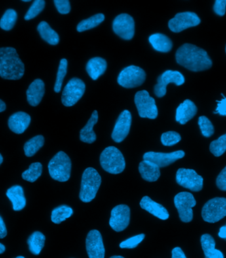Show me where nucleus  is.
I'll return each mask as SVG.
<instances>
[{"instance_id": "1", "label": "nucleus", "mask_w": 226, "mask_h": 258, "mask_svg": "<svg viewBox=\"0 0 226 258\" xmlns=\"http://www.w3.org/2000/svg\"><path fill=\"white\" fill-rule=\"evenodd\" d=\"M177 62L193 72H200L210 69L212 61L206 50L191 44H185L177 50Z\"/></svg>"}, {"instance_id": "2", "label": "nucleus", "mask_w": 226, "mask_h": 258, "mask_svg": "<svg viewBox=\"0 0 226 258\" xmlns=\"http://www.w3.org/2000/svg\"><path fill=\"white\" fill-rule=\"evenodd\" d=\"M24 72V64L14 48H0V77L18 80L23 77Z\"/></svg>"}, {"instance_id": "3", "label": "nucleus", "mask_w": 226, "mask_h": 258, "mask_svg": "<svg viewBox=\"0 0 226 258\" xmlns=\"http://www.w3.org/2000/svg\"><path fill=\"white\" fill-rule=\"evenodd\" d=\"M101 177L96 170L88 168L82 175L80 199L84 203H90L96 198L100 187Z\"/></svg>"}, {"instance_id": "4", "label": "nucleus", "mask_w": 226, "mask_h": 258, "mask_svg": "<svg viewBox=\"0 0 226 258\" xmlns=\"http://www.w3.org/2000/svg\"><path fill=\"white\" fill-rule=\"evenodd\" d=\"M71 162L70 158L65 152H58L48 164V171L50 176L54 180L65 182L69 179L71 174Z\"/></svg>"}, {"instance_id": "5", "label": "nucleus", "mask_w": 226, "mask_h": 258, "mask_svg": "<svg viewBox=\"0 0 226 258\" xmlns=\"http://www.w3.org/2000/svg\"><path fill=\"white\" fill-rule=\"evenodd\" d=\"M100 163L103 170L112 174H119L125 169V160L121 152L115 147H109L103 151Z\"/></svg>"}, {"instance_id": "6", "label": "nucleus", "mask_w": 226, "mask_h": 258, "mask_svg": "<svg viewBox=\"0 0 226 258\" xmlns=\"http://www.w3.org/2000/svg\"><path fill=\"white\" fill-rule=\"evenodd\" d=\"M204 221L215 223L226 217V198H215L209 200L202 211Z\"/></svg>"}, {"instance_id": "7", "label": "nucleus", "mask_w": 226, "mask_h": 258, "mask_svg": "<svg viewBox=\"0 0 226 258\" xmlns=\"http://www.w3.org/2000/svg\"><path fill=\"white\" fill-rule=\"evenodd\" d=\"M134 102L140 117L151 119L157 118L158 110L155 99L149 96L147 91L141 90L137 92L135 95Z\"/></svg>"}, {"instance_id": "8", "label": "nucleus", "mask_w": 226, "mask_h": 258, "mask_svg": "<svg viewBox=\"0 0 226 258\" xmlns=\"http://www.w3.org/2000/svg\"><path fill=\"white\" fill-rule=\"evenodd\" d=\"M143 69L136 66H130L122 70L118 77V83L125 88H136L141 85L145 80Z\"/></svg>"}, {"instance_id": "9", "label": "nucleus", "mask_w": 226, "mask_h": 258, "mask_svg": "<svg viewBox=\"0 0 226 258\" xmlns=\"http://www.w3.org/2000/svg\"><path fill=\"white\" fill-rule=\"evenodd\" d=\"M174 204L181 221L190 223L193 219V208L196 204L193 195L189 192H181L175 197Z\"/></svg>"}, {"instance_id": "10", "label": "nucleus", "mask_w": 226, "mask_h": 258, "mask_svg": "<svg viewBox=\"0 0 226 258\" xmlns=\"http://www.w3.org/2000/svg\"><path fill=\"white\" fill-rule=\"evenodd\" d=\"M86 85L79 78H72L63 90L62 102L65 107L74 105L85 93Z\"/></svg>"}, {"instance_id": "11", "label": "nucleus", "mask_w": 226, "mask_h": 258, "mask_svg": "<svg viewBox=\"0 0 226 258\" xmlns=\"http://www.w3.org/2000/svg\"><path fill=\"white\" fill-rule=\"evenodd\" d=\"M177 183L192 191H201L203 187V178L191 169L180 168L176 173Z\"/></svg>"}, {"instance_id": "12", "label": "nucleus", "mask_w": 226, "mask_h": 258, "mask_svg": "<svg viewBox=\"0 0 226 258\" xmlns=\"http://www.w3.org/2000/svg\"><path fill=\"white\" fill-rule=\"evenodd\" d=\"M201 20L197 14L193 12L179 13L169 22V28L174 33H180L190 27L199 25Z\"/></svg>"}, {"instance_id": "13", "label": "nucleus", "mask_w": 226, "mask_h": 258, "mask_svg": "<svg viewBox=\"0 0 226 258\" xmlns=\"http://www.w3.org/2000/svg\"><path fill=\"white\" fill-rule=\"evenodd\" d=\"M184 76L179 71H167L164 72L158 79V84L154 87V94L158 97L166 96L167 86L171 83L177 86H181L185 84Z\"/></svg>"}, {"instance_id": "14", "label": "nucleus", "mask_w": 226, "mask_h": 258, "mask_svg": "<svg viewBox=\"0 0 226 258\" xmlns=\"http://www.w3.org/2000/svg\"><path fill=\"white\" fill-rule=\"evenodd\" d=\"M130 210L126 205H119L111 211L109 225L116 232H121L128 227L130 223Z\"/></svg>"}, {"instance_id": "15", "label": "nucleus", "mask_w": 226, "mask_h": 258, "mask_svg": "<svg viewBox=\"0 0 226 258\" xmlns=\"http://www.w3.org/2000/svg\"><path fill=\"white\" fill-rule=\"evenodd\" d=\"M113 29L114 32L122 39H132L134 35V21L129 15L120 14L114 20Z\"/></svg>"}, {"instance_id": "16", "label": "nucleus", "mask_w": 226, "mask_h": 258, "mask_svg": "<svg viewBox=\"0 0 226 258\" xmlns=\"http://www.w3.org/2000/svg\"><path fill=\"white\" fill-rule=\"evenodd\" d=\"M185 155V152L183 151H175L170 153L148 152L143 154V158L144 160L154 163L160 168L170 166L177 160L183 158Z\"/></svg>"}, {"instance_id": "17", "label": "nucleus", "mask_w": 226, "mask_h": 258, "mask_svg": "<svg viewBox=\"0 0 226 258\" xmlns=\"http://www.w3.org/2000/svg\"><path fill=\"white\" fill-rule=\"evenodd\" d=\"M86 249L90 258H105L104 244L98 230H92L89 232L86 238Z\"/></svg>"}, {"instance_id": "18", "label": "nucleus", "mask_w": 226, "mask_h": 258, "mask_svg": "<svg viewBox=\"0 0 226 258\" xmlns=\"http://www.w3.org/2000/svg\"><path fill=\"white\" fill-rule=\"evenodd\" d=\"M131 123H132V115L130 112L128 110H124L120 113L116 122L115 127L112 133L111 137L113 140L117 143L123 141L130 132Z\"/></svg>"}, {"instance_id": "19", "label": "nucleus", "mask_w": 226, "mask_h": 258, "mask_svg": "<svg viewBox=\"0 0 226 258\" xmlns=\"http://www.w3.org/2000/svg\"><path fill=\"white\" fill-rule=\"evenodd\" d=\"M196 113L197 107L195 104L190 99H186L177 107L175 119L181 124H185L192 119Z\"/></svg>"}, {"instance_id": "20", "label": "nucleus", "mask_w": 226, "mask_h": 258, "mask_svg": "<svg viewBox=\"0 0 226 258\" xmlns=\"http://www.w3.org/2000/svg\"><path fill=\"white\" fill-rule=\"evenodd\" d=\"M140 205L141 209H144L150 214L163 221H166L170 217L168 210L161 204L154 202L149 197H143L140 201Z\"/></svg>"}, {"instance_id": "21", "label": "nucleus", "mask_w": 226, "mask_h": 258, "mask_svg": "<svg viewBox=\"0 0 226 258\" xmlns=\"http://www.w3.org/2000/svg\"><path fill=\"white\" fill-rule=\"evenodd\" d=\"M31 117L25 112H18L10 117L8 126L16 134H22L30 124Z\"/></svg>"}, {"instance_id": "22", "label": "nucleus", "mask_w": 226, "mask_h": 258, "mask_svg": "<svg viewBox=\"0 0 226 258\" xmlns=\"http://www.w3.org/2000/svg\"><path fill=\"white\" fill-rule=\"evenodd\" d=\"M44 94V84L41 79L35 80L27 91V101L31 106L35 107L41 103Z\"/></svg>"}, {"instance_id": "23", "label": "nucleus", "mask_w": 226, "mask_h": 258, "mask_svg": "<svg viewBox=\"0 0 226 258\" xmlns=\"http://www.w3.org/2000/svg\"><path fill=\"white\" fill-rule=\"evenodd\" d=\"M139 172L142 178L149 182L157 181L161 175L160 168L157 165L144 160L139 164Z\"/></svg>"}, {"instance_id": "24", "label": "nucleus", "mask_w": 226, "mask_h": 258, "mask_svg": "<svg viewBox=\"0 0 226 258\" xmlns=\"http://www.w3.org/2000/svg\"><path fill=\"white\" fill-rule=\"evenodd\" d=\"M6 196L11 201L14 211H21L25 208L26 205V198L24 196L22 187L20 185L13 186L8 190Z\"/></svg>"}, {"instance_id": "25", "label": "nucleus", "mask_w": 226, "mask_h": 258, "mask_svg": "<svg viewBox=\"0 0 226 258\" xmlns=\"http://www.w3.org/2000/svg\"><path fill=\"white\" fill-rule=\"evenodd\" d=\"M98 112H93L90 120L83 128L80 131V140L84 143L92 144L96 141L97 136L94 131V126L98 121Z\"/></svg>"}, {"instance_id": "26", "label": "nucleus", "mask_w": 226, "mask_h": 258, "mask_svg": "<svg viewBox=\"0 0 226 258\" xmlns=\"http://www.w3.org/2000/svg\"><path fill=\"white\" fill-rule=\"evenodd\" d=\"M107 67V62L105 59L95 57L89 60L86 66V71L91 78L96 80L105 73Z\"/></svg>"}, {"instance_id": "27", "label": "nucleus", "mask_w": 226, "mask_h": 258, "mask_svg": "<svg viewBox=\"0 0 226 258\" xmlns=\"http://www.w3.org/2000/svg\"><path fill=\"white\" fill-rule=\"evenodd\" d=\"M200 241L205 258H224L223 253L219 249H215L214 239L210 234H203Z\"/></svg>"}, {"instance_id": "28", "label": "nucleus", "mask_w": 226, "mask_h": 258, "mask_svg": "<svg viewBox=\"0 0 226 258\" xmlns=\"http://www.w3.org/2000/svg\"><path fill=\"white\" fill-rule=\"evenodd\" d=\"M149 41L154 49L158 52H168L172 49V41L164 34L156 33L152 35L149 37Z\"/></svg>"}, {"instance_id": "29", "label": "nucleus", "mask_w": 226, "mask_h": 258, "mask_svg": "<svg viewBox=\"0 0 226 258\" xmlns=\"http://www.w3.org/2000/svg\"><path fill=\"white\" fill-rule=\"evenodd\" d=\"M37 30L39 31L42 39L51 45H56L60 41L58 33L50 27L45 22H42L38 25Z\"/></svg>"}, {"instance_id": "30", "label": "nucleus", "mask_w": 226, "mask_h": 258, "mask_svg": "<svg viewBox=\"0 0 226 258\" xmlns=\"http://www.w3.org/2000/svg\"><path fill=\"white\" fill-rule=\"evenodd\" d=\"M45 239V236L41 232H33L27 240L31 252L34 255H39L43 248Z\"/></svg>"}, {"instance_id": "31", "label": "nucleus", "mask_w": 226, "mask_h": 258, "mask_svg": "<svg viewBox=\"0 0 226 258\" xmlns=\"http://www.w3.org/2000/svg\"><path fill=\"white\" fill-rule=\"evenodd\" d=\"M73 209L67 205H60L52 211L51 221L55 224H60L73 215Z\"/></svg>"}, {"instance_id": "32", "label": "nucleus", "mask_w": 226, "mask_h": 258, "mask_svg": "<svg viewBox=\"0 0 226 258\" xmlns=\"http://www.w3.org/2000/svg\"><path fill=\"white\" fill-rule=\"evenodd\" d=\"M44 139L42 135H38L30 139L25 144L24 151L27 157L35 155L43 147Z\"/></svg>"}, {"instance_id": "33", "label": "nucleus", "mask_w": 226, "mask_h": 258, "mask_svg": "<svg viewBox=\"0 0 226 258\" xmlns=\"http://www.w3.org/2000/svg\"><path fill=\"white\" fill-rule=\"evenodd\" d=\"M104 20V15L102 14L95 15L87 20L82 21L78 25L77 31L78 32H84V31L90 30L98 26Z\"/></svg>"}, {"instance_id": "34", "label": "nucleus", "mask_w": 226, "mask_h": 258, "mask_svg": "<svg viewBox=\"0 0 226 258\" xmlns=\"http://www.w3.org/2000/svg\"><path fill=\"white\" fill-rule=\"evenodd\" d=\"M42 172H43V166L41 163H33L29 166L28 170L22 173V177L25 180L33 183L41 176Z\"/></svg>"}, {"instance_id": "35", "label": "nucleus", "mask_w": 226, "mask_h": 258, "mask_svg": "<svg viewBox=\"0 0 226 258\" xmlns=\"http://www.w3.org/2000/svg\"><path fill=\"white\" fill-rule=\"evenodd\" d=\"M17 18H18V14L14 10H8L0 20V27L3 30H11L16 24Z\"/></svg>"}, {"instance_id": "36", "label": "nucleus", "mask_w": 226, "mask_h": 258, "mask_svg": "<svg viewBox=\"0 0 226 258\" xmlns=\"http://www.w3.org/2000/svg\"><path fill=\"white\" fill-rule=\"evenodd\" d=\"M210 151L215 156L219 157L226 151V134L210 143Z\"/></svg>"}, {"instance_id": "37", "label": "nucleus", "mask_w": 226, "mask_h": 258, "mask_svg": "<svg viewBox=\"0 0 226 258\" xmlns=\"http://www.w3.org/2000/svg\"><path fill=\"white\" fill-rule=\"evenodd\" d=\"M67 69V61L66 59L63 58L60 60L59 65L58 73H57L56 83L54 86V92L59 93L62 89L63 81L66 75Z\"/></svg>"}, {"instance_id": "38", "label": "nucleus", "mask_w": 226, "mask_h": 258, "mask_svg": "<svg viewBox=\"0 0 226 258\" xmlns=\"http://www.w3.org/2000/svg\"><path fill=\"white\" fill-rule=\"evenodd\" d=\"M198 125L202 135L206 138L212 136L214 133V127L212 122L205 116H201L198 118Z\"/></svg>"}, {"instance_id": "39", "label": "nucleus", "mask_w": 226, "mask_h": 258, "mask_svg": "<svg viewBox=\"0 0 226 258\" xmlns=\"http://www.w3.org/2000/svg\"><path fill=\"white\" fill-rule=\"evenodd\" d=\"M181 140V135L175 131H169V132L163 133L161 137L162 143L166 147H172L179 143Z\"/></svg>"}, {"instance_id": "40", "label": "nucleus", "mask_w": 226, "mask_h": 258, "mask_svg": "<svg viewBox=\"0 0 226 258\" xmlns=\"http://www.w3.org/2000/svg\"><path fill=\"white\" fill-rule=\"evenodd\" d=\"M45 2L44 0H36L33 5L29 8L25 16V20H31L36 18L44 10Z\"/></svg>"}, {"instance_id": "41", "label": "nucleus", "mask_w": 226, "mask_h": 258, "mask_svg": "<svg viewBox=\"0 0 226 258\" xmlns=\"http://www.w3.org/2000/svg\"><path fill=\"white\" fill-rule=\"evenodd\" d=\"M145 238V234H141L138 235L131 237L130 238L126 239L120 243L119 246L120 248L133 249L135 248L140 244Z\"/></svg>"}, {"instance_id": "42", "label": "nucleus", "mask_w": 226, "mask_h": 258, "mask_svg": "<svg viewBox=\"0 0 226 258\" xmlns=\"http://www.w3.org/2000/svg\"><path fill=\"white\" fill-rule=\"evenodd\" d=\"M54 4L57 10L61 14H67L70 12V4L68 0H55Z\"/></svg>"}, {"instance_id": "43", "label": "nucleus", "mask_w": 226, "mask_h": 258, "mask_svg": "<svg viewBox=\"0 0 226 258\" xmlns=\"http://www.w3.org/2000/svg\"><path fill=\"white\" fill-rule=\"evenodd\" d=\"M226 0H215L214 7V11L215 14L219 16H223L226 11Z\"/></svg>"}, {"instance_id": "44", "label": "nucleus", "mask_w": 226, "mask_h": 258, "mask_svg": "<svg viewBox=\"0 0 226 258\" xmlns=\"http://www.w3.org/2000/svg\"><path fill=\"white\" fill-rule=\"evenodd\" d=\"M216 185L221 191H226V166L217 176Z\"/></svg>"}, {"instance_id": "45", "label": "nucleus", "mask_w": 226, "mask_h": 258, "mask_svg": "<svg viewBox=\"0 0 226 258\" xmlns=\"http://www.w3.org/2000/svg\"><path fill=\"white\" fill-rule=\"evenodd\" d=\"M221 96L223 98L220 101H216L217 103V107L214 114H219L221 116H226V97L221 94Z\"/></svg>"}, {"instance_id": "46", "label": "nucleus", "mask_w": 226, "mask_h": 258, "mask_svg": "<svg viewBox=\"0 0 226 258\" xmlns=\"http://www.w3.org/2000/svg\"><path fill=\"white\" fill-rule=\"evenodd\" d=\"M172 258H187V257L181 247H176L172 250Z\"/></svg>"}, {"instance_id": "47", "label": "nucleus", "mask_w": 226, "mask_h": 258, "mask_svg": "<svg viewBox=\"0 0 226 258\" xmlns=\"http://www.w3.org/2000/svg\"><path fill=\"white\" fill-rule=\"evenodd\" d=\"M7 236V229L3 219L0 216V238H4Z\"/></svg>"}, {"instance_id": "48", "label": "nucleus", "mask_w": 226, "mask_h": 258, "mask_svg": "<svg viewBox=\"0 0 226 258\" xmlns=\"http://www.w3.org/2000/svg\"><path fill=\"white\" fill-rule=\"evenodd\" d=\"M219 238L226 240V224L225 225L221 226L218 232Z\"/></svg>"}, {"instance_id": "49", "label": "nucleus", "mask_w": 226, "mask_h": 258, "mask_svg": "<svg viewBox=\"0 0 226 258\" xmlns=\"http://www.w3.org/2000/svg\"><path fill=\"white\" fill-rule=\"evenodd\" d=\"M6 109V103L4 102L3 101L0 99V113L5 111Z\"/></svg>"}, {"instance_id": "50", "label": "nucleus", "mask_w": 226, "mask_h": 258, "mask_svg": "<svg viewBox=\"0 0 226 258\" xmlns=\"http://www.w3.org/2000/svg\"><path fill=\"white\" fill-rule=\"evenodd\" d=\"M6 250V247H5V246H4L3 244H1V243H0V254H1V253H4V251H5Z\"/></svg>"}, {"instance_id": "51", "label": "nucleus", "mask_w": 226, "mask_h": 258, "mask_svg": "<svg viewBox=\"0 0 226 258\" xmlns=\"http://www.w3.org/2000/svg\"><path fill=\"white\" fill-rule=\"evenodd\" d=\"M110 258H124V257L120 256V255H114Z\"/></svg>"}, {"instance_id": "52", "label": "nucleus", "mask_w": 226, "mask_h": 258, "mask_svg": "<svg viewBox=\"0 0 226 258\" xmlns=\"http://www.w3.org/2000/svg\"><path fill=\"white\" fill-rule=\"evenodd\" d=\"M2 162H3V157H2L1 154H0V165L2 164Z\"/></svg>"}, {"instance_id": "53", "label": "nucleus", "mask_w": 226, "mask_h": 258, "mask_svg": "<svg viewBox=\"0 0 226 258\" xmlns=\"http://www.w3.org/2000/svg\"><path fill=\"white\" fill-rule=\"evenodd\" d=\"M23 2H31V0H23Z\"/></svg>"}, {"instance_id": "54", "label": "nucleus", "mask_w": 226, "mask_h": 258, "mask_svg": "<svg viewBox=\"0 0 226 258\" xmlns=\"http://www.w3.org/2000/svg\"><path fill=\"white\" fill-rule=\"evenodd\" d=\"M16 258H25V257L23 256H18V257H17Z\"/></svg>"}, {"instance_id": "55", "label": "nucleus", "mask_w": 226, "mask_h": 258, "mask_svg": "<svg viewBox=\"0 0 226 258\" xmlns=\"http://www.w3.org/2000/svg\"><path fill=\"white\" fill-rule=\"evenodd\" d=\"M225 52H226V46H225Z\"/></svg>"}]
</instances>
